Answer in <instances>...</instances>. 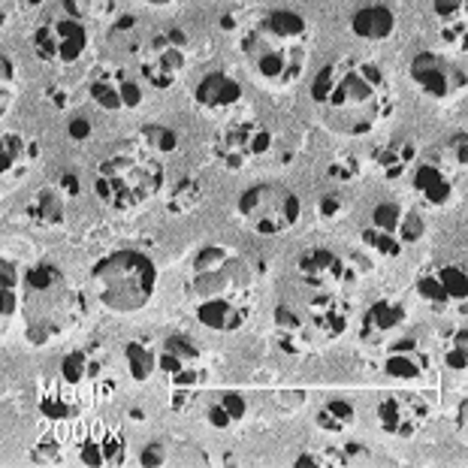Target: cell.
I'll use <instances>...</instances> for the list:
<instances>
[{
    "instance_id": "obj_1",
    "label": "cell",
    "mask_w": 468,
    "mask_h": 468,
    "mask_svg": "<svg viewBox=\"0 0 468 468\" xmlns=\"http://www.w3.org/2000/svg\"><path fill=\"white\" fill-rule=\"evenodd\" d=\"M312 103L326 131L360 139L390 118L396 97L384 69L363 58H338L312 79Z\"/></svg>"
},
{
    "instance_id": "obj_2",
    "label": "cell",
    "mask_w": 468,
    "mask_h": 468,
    "mask_svg": "<svg viewBox=\"0 0 468 468\" xmlns=\"http://www.w3.org/2000/svg\"><path fill=\"white\" fill-rule=\"evenodd\" d=\"M194 317L212 333H239L254 312V278L245 261L224 245L197 251L187 282Z\"/></svg>"
},
{
    "instance_id": "obj_3",
    "label": "cell",
    "mask_w": 468,
    "mask_h": 468,
    "mask_svg": "<svg viewBox=\"0 0 468 468\" xmlns=\"http://www.w3.org/2000/svg\"><path fill=\"white\" fill-rule=\"evenodd\" d=\"M239 48L257 82L284 91L305 76L312 58V27L293 9H272L245 27Z\"/></svg>"
},
{
    "instance_id": "obj_4",
    "label": "cell",
    "mask_w": 468,
    "mask_h": 468,
    "mask_svg": "<svg viewBox=\"0 0 468 468\" xmlns=\"http://www.w3.org/2000/svg\"><path fill=\"white\" fill-rule=\"evenodd\" d=\"M22 312L27 317V342L48 345L85 317V296L67 284L55 263H37L22 278Z\"/></svg>"
},
{
    "instance_id": "obj_5",
    "label": "cell",
    "mask_w": 468,
    "mask_h": 468,
    "mask_svg": "<svg viewBox=\"0 0 468 468\" xmlns=\"http://www.w3.org/2000/svg\"><path fill=\"white\" fill-rule=\"evenodd\" d=\"M351 305L342 293L308 291L303 303L275 308V342L287 354H308L335 345L347 333Z\"/></svg>"
},
{
    "instance_id": "obj_6",
    "label": "cell",
    "mask_w": 468,
    "mask_h": 468,
    "mask_svg": "<svg viewBox=\"0 0 468 468\" xmlns=\"http://www.w3.org/2000/svg\"><path fill=\"white\" fill-rule=\"evenodd\" d=\"M157 266L145 251L118 248L101 257L91 269V293L106 312L136 314L154 300Z\"/></svg>"
},
{
    "instance_id": "obj_7",
    "label": "cell",
    "mask_w": 468,
    "mask_h": 468,
    "mask_svg": "<svg viewBox=\"0 0 468 468\" xmlns=\"http://www.w3.org/2000/svg\"><path fill=\"white\" fill-rule=\"evenodd\" d=\"M164 166L152 152H115L101 161L94 173V191L103 206L115 212H133L164 191Z\"/></svg>"
},
{
    "instance_id": "obj_8",
    "label": "cell",
    "mask_w": 468,
    "mask_h": 468,
    "mask_svg": "<svg viewBox=\"0 0 468 468\" xmlns=\"http://www.w3.org/2000/svg\"><path fill=\"white\" fill-rule=\"evenodd\" d=\"M236 212L257 236H284L303 218V203L282 182H257L239 194Z\"/></svg>"
},
{
    "instance_id": "obj_9",
    "label": "cell",
    "mask_w": 468,
    "mask_h": 468,
    "mask_svg": "<svg viewBox=\"0 0 468 468\" xmlns=\"http://www.w3.org/2000/svg\"><path fill=\"white\" fill-rule=\"evenodd\" d=\"M161 378L166 381L169 408L176 414L197 405L203 399V387L208 381L203 347L191 335H166L161 345Z\"/></svg>"
},
{
    "instance_id": "obj_10",
    "label": "cell",
    "mask_w": 468,
    "mask_h": 468,
    "mask_svg": "<svg viewBox=\"0 0 468 468\" xmlns=\"http://www.w3.org/2000/svg\"><path fill=\"white\" fill-rule=\"evenodd\" d=\"M136 64L139 76L157 91H169L187 76L191 67V39L178 27H166V31H154L136 46Z\"/></svg>"
},
{
    "instance_id": "obj_11",
    "label": "cell",
    "mask_w": 468,
    "mask_h": 468,
    "mask_svg": "<svg viewBox=\"0 0 468 468\" xmlns=\"http://www.w3.org/2000/svg\"><path fill=\"white\" fill-rule=\"evenodd\" d=\"M88 25L79 22L69 13H52L46 16L43 22L34 27L31 34V46L37 58L48 67H58V69H67V67H76L79 61L85 58L88 52Z\"/></svg>"
},
{
    "instance_id": "obj_12",
    "label": "cell",
    "mask_w": 468,
    "mask_h": 468,
    "mask_svg": "<svg viewBox=\"0 0 468 468\" xmlns=\"http://www.w3.org/2000/svg\"><path fill=\"white\" fill-rule=\"evenodd\" d=\"M272 148V131L257 118H230L212 136V157L227 173H242Z\"/></svg>"
},
{
    "instance_id": "obj_13",
    "label": "cell",
    "mask_w": 468,
    "mask_h": 468,
    "mask_svg": "<svg viewBox=\"0 0 468 468\" xmlns=\"http://www.w3.org/2000/svg\"><path fill=\"white\" fill-rule=\"evenodd\" d=\"M408 79L432 103H453L468 91L465 69L438 52H417L408 64Z\"/></svg>"
},
{
    "instance_id": "obj_14",
    "label": "cell",
    "mask_w": 468,
    "mask_h": 468,
    "mask_svg": "<svg viewBox=\"0 0 468 468\" xmlns=\"http://www.w3.org/2000/svg\"><path fill=\"white\" fill-rule=\"evenodd\" d=\"M414 293L435 314L468 317V272L456 263H432L414 278Z\"/></svg>"
},
{
    "instance_id": "obj_15",
    "label": "cell",
    "mask_w": 468,
    "mask_h": 468,
    "mask_svg": "<svg viewBox=\"0 0 468 468\" xmlns=\"http://www.w3.org/2000/svg\"><path fill=\"white\" fill-rule=\"evenodd\" d=\"M85 94L91 97V103L103 112H136L145 103V91L139 85V79L127 73L118 64L97 67L85 82Z\"/></svg>"
},
{
    "instance_id": "obj_16",
    "label": "cell",
    "mask_w": 468,
    "mask_h": 468,
    "mask_svg": "<svg viewBox=\"0 0 468 468\" xmlns=\"http://www.w3.org/2000/svg\"><path fill=\"white\" fill-rule=\"evenodd\" d=\"M432 417V405L426 396L414 390H396L387 393L381 402L375 405V426L390 438H408L420 435Z\"/></svg>"
},
{
    "instance_id": "obj_17",
    "label": "cell",
    "mask_w": 468,
    "mask_h": 468,
    "mask_svg": "<svg viewBox=\"0 0 468 468\" xmlns=\"http://www.w3.org/2000/svg\"><path fill=\"white\" fill-rule=\"evenodd\" d=\"M58 375L82 396L85 405L101 402L112 393V381H109V354L103 356L101 347H79V351H69L61 360V372Z\"/></svg>"
},
{
    "instance_id": "obj_18",
    "label": "cell",
    "mask_w": 468,
    "mask_h": 468,
    "mask_svg": "<svg viewBox=\"0 0 468 468\" xmlns=\"http://www.w3.org/2000/svg\"><path fill=\"white\" fill-rule=\"evenodd\" d=\"M296 272L305 291L342 293L354 284V272L345 257H338L333 248L312 245L296 257Z\"/></svg>"
},
{
    "instance_id": "obj_19",
    "label": "cell",
    "mask_w": 468,
    "mask_h": 468,
    "mask_svg": "<svg viewBox=\"0 0 468 468\" xmlns=\"http://www.w3.org/2000/svg\"><path fill=\"white\" fill-rule=\"evenodd\" d=\"M408 208L399 203H378L368 215V227H363V245L368 251L381 254V257H402L405 242H402V224H405Z\"/></svg>"
},
{
    "instance_id": "obj_20",
    "label": "cell",
    "mask_w": 468,
    "mask_h": 468,
    "mask_svg": "<svg viewBox=\"0 0 468 468\" xmlns=\"http://www.w3.org/2000/svg\"><path fill=\"white\" fill-rule=\"evenodd\" d=\"M384 375L399 384H420L432 375V354L414 335H399L384 347Z\"/></svg>"
},
{
    "instance_id": "obj_21",
    "label": "cell",
    "mask_w": 468,
    "mask_h": 468,
    "mask_svg": "<svg viewBox=\"0 0 468 468\" xmlns=\"http://www.w3.org/2000/svg\"><path fill=\"white\" fill-rule=\"evenodd\" d=\"M408 326V308L399 300H375L360 317V342L366 347H387L393 338H399Z\"/></svg>"
},
{
    "instance_id": "obj_22",
    "label": "cell",
    "mask_w": 468,
    "mask_h": 468,
    "mask_svg": "<svg viewBox=\"0 0 468 468\" xmlns=\"http://www.w3.org/2000/svg\"><path fill=\"white\" fill-rule=\"evenodd\" d=\"M79 463L82 465H122L127 460V438L118 423H91L79 438Z\"/></svg>"
},
{
    "instance_id": "obj_23",
    "label": "cell",
    "mask_w": 468,
    "mask_h": 468,
    "mask_svg": "<svg viewBox=\"0 0 468 468\" xmlns=\"http://www.w3.org/2000/svg\"><path fill=\"white\" fill-rule=\"evenodd\" d=\"M453 176L456 173L441 161V157L430 154V157H423V161L414 164V169H411V187H414V194L420 197L426 206L441 208V206L453 203V194H456Z\"/></svg>"
},
{
    "instance_id": "obj_24",
    "label": "cell",
    "mask_w": 468,
    "mask_h": 468,
    "mask_svg": "<svg viewBox=\"0 0 468 468\" xmlns=\"http://www.w3.org/2000/svg\"><path fill=\"white\" fill-rule=\"evenodd\" d=\"M245 101V85L239 82L233 73L227 69H212L200 79L194 91V103L197 109H203L208 115H227Z\"/></svg>"
},
{
    "instance_id": "obj_25",
    "label": "cell",
    "mask_w": 468,
    "mask_h": 468,
    "mask_svg": "<svg viewBox=\"0 0 468 468\" xmlns=\"http://www.w3.org/2000/svg\"><path fill=\"white\" fill-rule=\"evenodd\" d=\"M37 408H39V414L48 417V420L67 423V420H73V417L82 414V408H88V405L82 402V396H79L61 375H55L52 381H46L43 390H39Z\"/></svg>"
},
{
    "instance_id": "obj_26",
    "label": "cell",
    "mask_w": 468,
    "mask_h": 468,
    "mask_svg": "<svg viewBox=\"0 0 468 468\" xmlns=\"http://www.w3.org/2000/svg\"><path fill=\"white\" fill-rule=\"evenodd\" d=\"M39 145L25 133L9 131L4 133V145H0V173H4V185H16L27 176V169L37 164Z\"/></svg>"
},
{
    "instance_id": "obj_27",
    "label": "cell",
    "mask_w": 468,
    "mask_h": 468,
    "mask_svg": "<svg viewBox=\"0 0 468 468\" xmlns=\"http://www.w3.org/2000/svg\"><path fill=\"white\" fill-rule=\"evenodd\" d=\"M396 13L387 4H366L351 16V34L363 43H384L396 34Z\"/></svg>"
},
{
    "instance_id": "obj_28",
    "label": "cell",
    "mask_w": 468,
    "mask_h": 468,
    "mask_svg": "<svg viewBox=\"0 0 468 468\" xmlns=\"http://www.w3.org/2000/svg\"><path fill=\"white\" fill-rule=\"evenodd\" d=\"M203 417L212 430H233L248 417V402L242 393L236 390H221V393H212L203 405Z\"/></svg>"
},
{
    "instance_id": "obj_29",
    "label": "cell",
    "mask_w": 468,
    "mask_h": 468,
    "mask_svg": "<svg viewBox=\"0 0 468 468\" xmlns=\"http://www.w3.org/2000/svg\"><path fill=\"white\" fill-rule=\"evenodd\" d=\"M375 166L381 178L387 182H396V178H402L405 173H411L414 164H417V148L411 139H396V143H387L375 152Z\"/></svg>"
},
{
    "instance_id": "obj_30",
    "label": "cell",
    "mask_w": 468,
    "mask_h": 468,
    "mask_svg": "<svg viewBox=\"0 0 468 468\" xmlns=\"http://www.w3.org/2000/svg\"><path fill=\"white\" fill-rule=\"evenodd\" d=\"M67 197L61 194V187H43V191L34 194V200L27 203V218H31V224L37 227H46V230H52V227H61L64 224V206Z\"/></svg>"
},
{
    "instance_id": "obj_31",
    "label": "cell",
    "mask_w": 468,
    "mask_h": 468,
    "mask_svg": "<svg viewBox=\"0 0 468 468\" xmlns=\"http://www.w3.org/2000/svg\"><path fill=\"white\" fill-rule=\"evenodd\" d=\"M356 423V408L347 399H330L314 411V426L324 435H345Z\"/></svg>"
},
{
    "instance_id": "obj_32",
    "label": "cell",
    "mask_w": 468,
    "mask_h": 468,
    "mask_svg": "<svg viewBox=\"0 0 468 468\" xmlns=\"http://www.w3.org/2000/svg\"><path fill=\"white\" fill-rule=\"evenodd\" d=\"M124 360H127V372H131L136 384H148L154 375H161V351H154L143 338H133L124 347Z\"/></svg>"
},
{
    "instance_id": "obj_33",
    "label": "cell",
    "mask_w": 468,
    "mask_h": 468,
    "mask_svg": "<svg viewBox=\"0 0 468 468\" xmlns=\"http://www.w3.org/2000/svg\"><path fill=\"white\" fill-rule=\"evenodd\" d=\"M61 9L85 25H109L115 18L118 0H61Z\"/></svg>"
},
{
    "instance_id": "obj_34",
    "label": "cell",
    "mask_w": 468,
    "mask_h": 468,
    "mask_svg": "<svg viewBox=\"0 0 468 468\" xmlns=\"http://www.w3.org/2000/svg\"><path fill=\"white\" fill-rule=\"evenodd\" d=\"M432 13L441 25V37L468 27V0H432Z\"/></svg>"
},
{
    "instance_id": "obj_35",
    "label": "cell",
    "mask_w": 468,
    "mask_h": 468,
    "mask_svg": "<svg viewBox=\"0 0 468 468\" xmlns=\"http://www.w3.org/2000/svg\"><path fill=\"white\" fill-rule=\"evenodd\" d=\"M441 363L451 372H465L468 368V330L465 326H456L444 335L441 345Z\"/></svg>"
},
{
    "instance_id": "obj_36",
    "label": "cell",
    "mask_w": 468,
    "mask_h": 468,
    "mask_svg": "<svg viewBox=\"0 0 468 468\" xmlns=\"http://www.w3.org/2000/svg\"><path fill=\"white\" fill-rule=\"evenodd\" d=\"M139 145L152 154H173L178 148V133L166 124H143L139 127Z\"/></svg>"
},
{
    "instance_id": "obj_37",
    "label": "cell",
    "mask_w": 468,
    "mask_h": 468,
    "mask_svg": "<svg viewBox=\"0 0 468 468\" xmlns=\"http://www.w3.org/2000/svg\"><path fill=\"white\" fill-rule=\"evenodd\" d=\"M438 157H441L453 173H465V178H468V131H460L447 139L441 145V152H438Z\"/></svg>"
},
{
    "instance_id": "obj_38",
    "label": "cell",
    "mask_w": 468,
    "mask_h": 468,
    "mask_svg": "<svg viewBox=\"0 0 468 468\" xmlns=\"http://www.w3.org/2000/svg\"><path fill=\"white\" fill-rule=\"evenodd\" d=\"M200 197H203V187H200V182H197V178H185L182 185L176 187V194L169 197V203H166V208L169 212H191V208L200 203Z\"/></svg>"
},
{
    "instance_id": "obj_39",
    "label": "cell",
    "mask_w": 468,
    "mask_h": 468,
    "mask_svg": "<svg viewBox=\"0 0 468 468\" xmlns=\"http://www.w3.org/2000/svg\"><path fill=\"white\" fill-rule=\"evenodd\" d=\"M326 465L335 463V465H366L372 460V453H368V447L363 444H345V447H335V451H326L324 453Z\"/></svg>"
},
{
    "instance_id": "obj_40",
    "label": "cell",
    "mask_w": 468,
    "mask_h": 468,
    "mask_svg": "<svg viewBox=\"0 0 468 468\" xmlns=\"http://www.w3.org/2000/svg\"><path fill=\"white\" fill-rule=\"evenodd\" d=\"M31 460L39 465H55V463L64 460V447L55 438V432H46L43 438H39V441L34 444V451H31Z\"/></svg>"
},
{
    "instance_id": "obj_41",
    "label": "cell",
    "mask_w": 468,
    "mask_h": 468,
    "mask_svg": "<svg viewBox=\"0 0 468 468\" xmlns=\"http://www.w3.org/2000/svg\"><path fill=\"white\" fill-rule=\"evenodd\" d=\"M423 233H426L423 215H420V212H408V215H405V224H402V242H405V245L420 242Z\"/></svg>"
},
{
    "instance_id": "obj_42",
    "label": "cell",
    "mask_w": 468,
    "mask_h": 468,
    "mask_svg": "<svg viewBox=\"0 0 468 468\" xmlns=\"http://www.w3.org/2000/svg\"><path fill=\"white\" fill-rule=\"evenodd\" d=\"M139 465L152 468V465H166V441H154L148 444L143 453H139Z\"/></svg>"
},
{
    "instance_id": "obj_43",
    "label": "cell",
    "mask_w": 468,
    "mask_h": 468,
    "mask_svg": "<svg viewBox=\"0 0 468 468\" xmlns=\"http://www.w3.org/2000/svg\"><path fill=\"white\" fill-rule=\"evenodd\" d=\"M453 426H456V438L468 447V396L460 402V408H456V420H453Z\"/></svg>"
},
{
    "instance_id": "obj_44",
    "label": "cell",
    "mask_w": 468,
    "mask_h": 468,
    "mask_svg": "<svg viewBox=\"0 0 468 468\" xmlns=\"http://www.w3.org/2000/svg\"><path fill=\"white\" fill-rule=\"evenodd\" d=\"M0 64H4V112H6V101H13V91H9V85L16 82V64L9 61V55L0 58Z\"/></svg>"
},
{
    "instance_id": "obj_45",
    "label": "cell",
    "mask_w": 468,
    "mask_h": 468,
    "mask_svg": "<svg viewBox=\"0 0 468 468\" xmlns=\"http://www.w3.org/2000/svg\"><path fill=\"white\" fill-rule=\"evenodd\" d=\"M447 46H453L456 52H463V55H468V27L465 31H456V34H447V37H441Z\"/></svg>"
},
{
    "instance_id": "obj_46",
    "label": "cell",
    "mask_w": 468,
    "mask_h": 468,
    "mask_svg": "<svg viewBox=\"0 0 468 468\" xmlns=\"http://www.w3.org/2000/svg\"><path fill=\"white\" fill-rule=\"evenodd\" d=\"M69 136L88 139V136H91V122H88V118H73V122H69Z\"/></svg>"
},
{
    "instance_id": "obj_47",
    "label": "cell",
    "mask_w": 468,
    "mask_h": 468,
    "mask_svg": "<svg viewBox=\"0 0 468 468\" xmlns=\"http://www.w3.org/2000/svg\"><path fill=\"white\" fill-rule=\"evenodd\" d=\"M58 187H61V194L64 197H76L79 194V182H76V176H61V178H58Z\"/></svg>"
},
{
    "instance_id": "obj_48",
    "label": "cell",
    "mask_w": 468,
    "mask_h": 468,
    "mask_svg": "<svg viewBox=\"0 0 468 468\" xmlns=\"http://www.w3.org/2000/svg\"><path fill=\"white\" fill-rule=\"evenodd\" d=\"M338 212H342V200H335V197H326V200H321V215L324 218H338Z\"/></svg>"
},
{
    "instance_id": "obj_49",
    "label": "cell",
    "mask_w": 468,
    "mask_h": 468,
    "mask_svg": "<svg viewBox=\"0 0 468 468\" xmlns=\"http://www.w3.org/2000/svg\"><path fill=\"white\" fill-rule=\"evenodd\" d=\"M293 465H326L324 453H300Z\"/></svg>"
},
{
    "instance_id": "obj_50",
    "label": "cell",
    "mask_w": 468,
    "mask_h": 468,
    "mask_svg": "<svg viewBox=\"0 0 468 468\" xmlns=\"http://www.w3.org/2000/svg\"><path fill=\"white\" fill-rule=\"evenodd\" d=\"M143 4L154 6V9H169V6H176L178 0H143Z\"/></svg>"
}]
</instances>
